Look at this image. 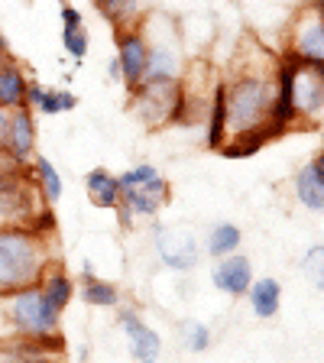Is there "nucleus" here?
Here are the masks:
<instances>
[{
	"instance_id": "nucleus-1",
	"label": "nucleus",
	"mask_w": 324,
	"mask_h": 363,
	"mask_svg": "<svg viewBox=\"0 0 324 363\" xmlns=\"http://www.w3.org/2000/svg\"><path fill=\"white\" fill-rule=\"evenodd\" d=\"M272 104H276V78L243 75L237 82H230L227 84V140H234V136H263L269 143Z\"/></svg>"
},
{
	"instance_id": "nucleus-2",
	"label": "nucleus",
	"mask_w": 324,
	"mask_h": 363,
	"mask_svg": "<svg viewBox=\"0 0 324 363\" xmlns=\"http://www.w3.org/2000/svg\"><path fill=\"white\" fill-rule=\"evenodd\" d=\"M45 269L49 253L39 227H0V295L36 286Z\"/></svg>"
},
{
	"instance_id": "nucleus-3",
	"label": "nucleus",
	"mask_w": 324,
	"mask_h": 363,
	"mask_svg": "<svg viewBox=\"0 0 324 363\" xmlns=\"http://www.w3.org/2000/svg\"><path fill=\"white\" fill-rule=\"evenodd\" d=\"M0 302H4L7 328L20 340H52V337H59L62 311L43 295L39 282L36 286H26V289H16V292L0 295Z\"/></svg>"
},
{
	"instance_id": "nucleus-4",
	"label": "nucleus",
	"mask_w": 324,
	"mask_h": 363,
	"mask_svg": "<svg viewBox=\"0 0 324 363\" xmlns=\"http://www.w3.org/2000/svg\"><path fill=\"white\" fill-rule=\"evenodd\" d=\"M117 36V62H121V75L127 82V88H140L146 72V59H150V43H146L140 23L127 26V30H113Z\"/></svg>"
},
{
	"instance_id": "nucleus-5",
	"label": "nucleus",
	"mask_w": 324,
	"mask_h": 363,
	"mask_svg": "<svg viewBox=\"0 0 324 363\" xmlns=\"http://www.w3.org/2000/svg\"><path fill=\"white\" fill-rule=\"evenodd\" d=\"M289 59L295 65V111H298V121L311 123L324 113V78L305 65L292 49H289Z\"/></svg>"
},
{
	"instance_id": "nucleus-6",
	"label": "nucleus",
	"mask_w": 324,
	"mask_h": 363,
	"mask_svg": "<svg viewBox=\"0 0 324 363\" xmlns=\"http://www.w3.org/2000/svg\"><path fill=\"white\" fill-rule=\"evenodd\" d=\"M4 152H7L13 162H26V159L36 156V117H33L30 104L10 111L7 136H4Z\"/></svg>"
},
{
	"instance_id": "nucleus-7",
	"label": "nucleus",
	"mask_w": 324,
	"mask_h": 363,
	"mask_svg": "<svg viewBox=\"0 0 324 363\" xmlns=\"http://www.w3.org/2000/svg\"><path fill=\"white\" fill-rule=\"evenodd\" d=\"M117 325H121V331L127 334L130 354H133L136 360H143V363L156 360L159 350H162V337L146 325L140 311L136 308H117Z\"/></svg>"
},
{
	"instance_id": "nucleus-8",
	"label": "nucleus",
	"mask_w": 324,
	"mask_h": 363,
	"mask_svg": "<svg viewBox=\"0 0 324 363\" xmlns=\"http://www.w3.org/2000/svg\"><path fill=\"white\" fill-rule=\"evenodd\" d=\"M156 253L169 269H191L198 263V243L189 230H175V227H159L156 230Z\"/></svg>"
},
{
	"instance_id": "nucleus-9",
	"label": "nucleus",
	"mask_w": 324,
	"mask_h": 363,
	"mask_svg": "<svg viewBox=\"0 0 324 363\" xmlns=\"http://www.w3.org/2000/svg\"><path fill=\"white\" fill-rule=\"evenodd\" d=\"M298 121V111H295V65L286 55V62L276 72V104H272V136L286 133L292 123Z\"/></svg>"
},
{
	"instance_id": "nucleus-10",
	"label": "nucleus",
	"mask_w": 324,
	"mask_h": 363,
	"mask_svg": "<svg viewBox=\"0 0 324 363\" xmlns=\"http://www.w3.org/2000/svg\"><path fill=\"white\" fill-rule=\"evenodd\" d=\"M292 52L298 59L308 62H324V20L305 4V10L295 20L292 30Z\"/></svg>"
},
{
	"instance_id": "nucleus-11",
	"label": "nucleus",
	"mask_w": 324,
	"mask_h": 363,
	"mask_svg": "<svg viewBox=\"0 0 324 363\" xmlns=\"http://www.w3.org/2000/svg\"><path fill=\"white\" fill-rule=\"evenodd\" d=\"M150 43V59H146V72H143V84H172L179 82L181 65H179V43Z\"/></svg>"
},
{
	"instance_id": "nucleus-12",
	"label": "nucleus",
	"mask_w": 324,
	"mask_h": 363,
	"mask_svg": "<svg viewBox=\"0 0 324 363\" xmlns=\"http://www.w3.org/2000/svg\"><path fill=\"white\" fill-rule=\"evenodd\" d=\"M211 282L224 295H247L250 282H253V263H250L243 253L220 257L218 266H214V272H211Z\"/></svg>"
},
{
	"instance_id": "nucleus-13",
	"label": "nucleus",
	"mask_w": 324,
	"mask_h": 363,
	"mask_svg": "<svg viewBox=\"0 0 324 363\" xmlns=\"http://www.w3.org/2000/svg\"><path fill=\"white\" fill-rule=\"evenodd\" d=\"M26 104L33 111H39L43 117H55V113H68L78 107V98L65 88H49V84L30 82V91H26Z\"/></svg>"
},
{
	"instance_id": "nucleus-14",
	"label": "nucleus",
	"mask_w": 324,
	"mask_h": 363,
	"mask_svg": "<svg viewBox=\"0 0 324 363\" xmlns=\"http://www.w3.org/2000/svg\"><path fill=\"white\" fill-rule=\"evenodd\" d=\"M247 298H250V308L253 315L269 321V318L279 315L282 308V286L279 279H272V276H263V279H253L247 289Z\"/></svg>"
},
{
	"instance_id": "nucleus-15",
	"label": "nucleus",
	"mask_w": 324,
	"mask_h": 363,
	"mask_svg": "<svg viewBox=\"0 0 324 363\" xmlns=\"http://www.w3.org/2000/svg\"><path fill=\"white\" fill-rule=\"evenodd\" d=\"M26 91H30V78L23 75V68L13 59L0 62V107H23L26 104Z\"/></svg>"
},
{
	"instance_id": "nucleus-16",
	"label": "nucleus",
	"mask_w": 324,
	"mask_h": 363,
	"mask_svg": "<svg viewBox=\"0 0 324 363\" xmlns=\"http://www.w3.org/2000/svg\"><path fill=\"white\" fill-rule=\"evenodd\" d=\"M208 130H204V143L208 150H220L227 140V84L218 82L211 88V101H208Z\"/></svg>"
},
{
	"instance_id": "nucleus-17",
	"label": "nucleus",
	"mask_w": 324,
	"mask_h": 363,
	"mask_svg": "<svg viewBox=\"0 0 324 363\" xmlns=\"http://www.w3.org/2000/svg\"><path fill=\"white\" fill-rule=\"evenodd\" d=\"M78 289H82L84 302L94 305V308H117V305H121V289L113 286V282L101 279V276H94V269H91V266H84Z\"/></svg>"
},
{
	"instance_id": "nucleus-18",
	"label": "nucleus",
	"mask_w": 324,
	"mask_h": 363,
	"mask_svg": "<svg viewBox=\"0 0 324 363\" xmlns=\"http://www.w3.org/2000/svg\"><path fill=\"white\" fill-rule=\"evenodd\" d=\"M117 179H121V189H143V191H150V195H156L159 201H166L169 198V182L162 179L159 169L150 166V162H140V166L121 172Z\"/></svg>"
},
{
	"instance_id": "nucleus-19",
	"label": "nucleus",
	"mask_w": 324,
	"mask_h": 363,
	"mask_svg": "<svg viewBox=\"0 0 324 363\" xmlns=\"http://www.w3.org/2000/svg\"><path fill=\"white\" fill-rule=\"evenodd\" d=\"M84 189H88L91 201L98 204V208H111L121 201V179L117 175H111L107 169H91L88 175H84Z\"/></svg>"
},
{
	"instance_id": "nucleus-20",
	"label": "nucleus",
	"mask_w": 324,
	"mask_h": 363,
	"mask_svg": "<svg viewBox=\"0 0 324 363\" xmlns=\"http://www.w3.org/2000/svg\"><path fill=\"white\" fill-rule=\"evenodd\" d=\"M295 195H298V201L308 208V211L315 214H324V179L311 169V162H305L298 172H295Z\"/></svg>"
},
{
	"instance_id": "nucleus-21",
	"label": "nucleus",
	"mask_w": 324,
	"mask_h": 363,
	"mask_svg": "<svg viewBox=\"0 0 324 363\" xmlns=\"http://www.w3.org/2000/svg\"><path fill=\"white\" fill-rule=\"evenodd\" d=\"M94 7L113 30H127L143 20V0H94Z\"/></svg>"
},
{
	"instance_id": "nucleus-22",
	"label": "nucleus",
	"mask_w": 324,
	"mask_h": 363,
	"mask_svg": "<svg viewBox=\"0 0 324 363\" xmlns=\"http://www.w3.org/2000/svg\"><path fill=\"white\" fill-rule=\"evenodd\" d=\"M39 289H43V295L59 311H65L68 302L75 298V279H72L65 269H45L43 279H39Z\"/></svg>"
},
{
	"instance_id": "nucleus-23",
	"label": "nucleus",
	"mask_w": 324,
	"mask_h": 363,
	"mask_svg": "<svg viewBox=\"0 0 324 363\" xmlns=\"http://www.w3.org/2000/svg\"><path fill=\"white\" fill-rule=\"evenodd\" d=\"M243 243V234L240 227L230 224V220H224V224H214L211 234H208V253H211L214 259L220 257H230V253H237V247Z\"/></svg>"
},
{
	"instance_id": "nucleus-24",
	"label": "nucleus",
	"mask_w": 324,
	"mask_h": 363,
	"mask_svg": "<svg viewBox=\"0 0 324 363\" xmlns=\"http://www.w3.org/2000/svg\"><path fill=\"white\" fill-rule=\"evenodd\" d=\"M33 172H36L39 195H43L49 204L59 201V198H62V175H59V169H55L45 156H33Z\"/></svg>"
},
{
	"instance_id": "nucleus-25",
	"label": "nucleus",
	"mask_w": 324,
	"mask_h": 363,
	"mask_svg": "<svg viewBox=\"0 0 324 363\" xmlns=\"http://www.w3.org/2000/svg\"><path fill=\"white\" fill-rule=\"evenodd\" d=\"M298 272H302V279L308 282L315 292H324V243H315V247L305 250L302 263H298Z\"/></svg>"
},
{
	"instance_id": "nucleus-26",
	"label": "nucleus",
	"mask_w": 324,
	"mask_h": 363,
	"mask_svg": "<svg viewBox=\"0 0 324 363\" xmlns=\"http://www.w3.org/2000/svg\"><path fill=\"white\" fill-rule=\"evenodd\" d=\"M121 201L133 211V218H156L162 208V201L143 189H121Z\"/></svg>"
},
{
	"instance_id": "nucleus-27",
	"label": "nucleus",
	"mask_w": 324,
	"mask_h": 363,
	"mask_svg": "<svg viewBox=\"0 0 324 363\" xmlns=\"http://www.w3.org/2000/svg\"><path fill=\"white\" fill-rule=\"evenodd\" d=\"M62 45H65V52L72 55L75 62H82L84 55H88V30H84V23H78V26H62Z\"/></svg>"
},
{
	"instance_id": "nucleus-28",
	"label": "nucleus",
	"mask_w": 324,
	"mask_h": 363,
	"mask_svg": "<svg viewBox=\"0 0 324 363\" xmlns=\"http://www.w3.org/2000/svg\"><path fill=\"white\" fill-rule=\"evenodd\" d=\"M181 344H185V350H191V354H204V350L211 347V331H208V325H201V321H185V325H181Z\"/></svg>"
},
{
	"instance_id": "nucleus-29",
	"label": "nucleus",
	"mask_w": 324,
	"mask_h": 363,
	"mask_svg": "<svg viewBox=\"0 0 324 363\" xmlns=\"http://www.w3.org/2000/svg\"><path fill=\"white\" fill-rule=\"evenodd\" d=\"M59 16H62V26H78V23H84L82 10H78L75 4H68V0H62V7H59Z\"/></svg>"
},
{
	"instance_id": "nucleus-30",
	"label": "nucleus",
	"mask_w": 324,
	"mask_h": 363,
	"mask_svg": "<svg viewBox=\"0 0 324 363\" xmlns=\"http://www.w3.org/2000/svg\"><path fill=\"white\" fill-rule=\"evenodd\" d=\"M113 211H117V220H121V227H123V230H130V227H133V211H130V208H127V204H123V201H117V204H113Z\"/></svg>"
},
{
	"instance_id": "nucleus-31",
	"label": "nucleus",
	"mask_w": 324,
	"mask_h": 363,
	"mask_svg": "<svg viewBox=\"0 0 324 363\" xmlns=\"http://www.w3.org/2000/svg\"><path fill=\"white\" fill-rule=\"evenodd\" d=\"M107 78H111V82H123V75H121V62H117V55H113V59L107 62Z\"/></svg>"
},
{
	"instance_id": "nucleus-32",
	"label": "nucleus",
	"mask_w": 324,
	"mask_h": 363,
	"mask_svg": "<svg viewBox=\"0 0 324 363\" xmlns=\"http://www.w3.org/2000/svg\"><path fill=\"white\" fill-rule=\"evenodd\" d=\"M7 121H10V111L0 107V150H4V136H7Z\"/></svg>"
},
{
	"instance_id": "nucleus-33",
	"label": "nucleus",
	"mask_w": 324,
	"mask_h": 363,
	"mask_svg": "<svg viewBox=\"0 0 324 363\" xmlns=\"http://www.w3.org/2000/svg\"><path fill=\"white\" fill-rule=\"evenodd\" d=\"M311 169H315V172L324 179V150H318L315 156H311Z\"/></svg>"
},
{
	"instance_id": "nucleus-34",
	"label": "nucleus",
	"mask_w": 324,
	"mask_h": 363,
	"mask_svg": "<svg viewBox=\"0 0 324 363\" xmlns=\"http://www.w3.org/2000/svg\"><path fill=\"white\" fill-rule=\"evenodd\" d=\"M4 59H10V45H7V36L0 33V62Z\"/></svg>"
},
{
	"instance_id": "nucleus-35",
	"label": "nucleus",
	"mask_w": 324,
	"mask_h": 363,
	"mask_svg": "<svg viewBox=\"0 0 324 363\" xmlns=\"http://www.w3.org/2000/svg\"><path fill=\"white\" fill-rule=\"evenodd\" d=\"M308 7L315 10V13H318V16H321V20H324V4H321V0H308Z\"/></svg>"
},
{
	"instance_id": "nucleus-36",
	"label": "nucleus",
	"mask_w": 324,
	"mask_h": 363,
	"mask_svg": "<svg viewBox=\"0 0 324 363\" xmlns=\"http://www.w3.org/2000/svg\"><path fill=\"white\" fill-rule=\"evenodd\" d=\"M321 4H324V0H321Z\"/></svg>"
}]
</instances>
